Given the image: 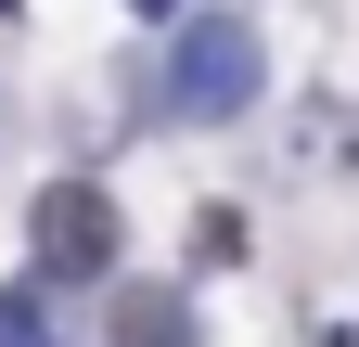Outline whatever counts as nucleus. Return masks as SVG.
<instances>
[{"label": "nucleus", "mask_w": 359, "mask_h": 347, "mask_svg": "<svg viewBox=\"0 0 359 347\" xmlns=\"http://www.w3.org/2000/svg\"><path fill=\"white\" fill-rule=\"evenodd\" d=\"M26 244H39L52 283H103L116 270V206H103V181H52V193L26 206Z\"/></svg>", "instance_id": "nucleus-2"}, {"label": "nucleus", "mask_w": 359, "mask_h": 347, "mask_svg": "<svg viewBox=\"0 0 359 347\" xmlns=\"http://www.w3.org/2000/svg\"><path fill=\"white\" fill-rule=\"evenodd\" d=\"M257 26L244 13H193L180 26V52H167V103H180V129H218V116H244L257 103Z\"/></svg>", "instance_id": "nucleus-1"}, {"label": "nucleus", "mask_w": 359, "mask_h": 347, "mask_svg": "<svg viewBox=\"0 0 359 347\" xmlns=\"http://www.w3.org/2000/svg\"><path fill=\"white\" fill-rule=\"evenodd\" d=\"M142 13H180V0H142Z\"/></svg>", "instance_id": "nucleus-5"}, {"label": "nucleus", "mask_w": 359, "mask_h": 347, "mask_svg": "<svg viewBox=\"0 0 359 347\" xmlns=\"http://www.w3.org/2000/svg\"><path fill=\"white\" fill-rule=\"evenodd\" d=\"M116 347H205L180 283H116Z\"/></svg>", "instance_id": "nucleus-3"}, {"label": "nucleus", "mask_w": 359, "mask_h": 347, "mask_svg": "<svg viewBox=\"0 0 359 347\" xmlns=\"http://www.w3.org/2000/svg\"><path fill=\"white\" fill-rule=\"evenodd\" d=\"M0 347H65V309H52V283H0Z\"/></svg>", "instance_id": "nucleus-4"}]
</instances>
